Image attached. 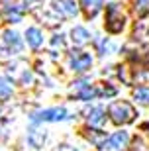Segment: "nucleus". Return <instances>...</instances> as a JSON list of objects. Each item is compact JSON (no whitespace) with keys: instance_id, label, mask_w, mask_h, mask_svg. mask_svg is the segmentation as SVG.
Segmentation results:
<instances>
[{"instance_id":"nucleus-1","label":"nucleus","mask_w":149,"mask_h":151,"mask_svg":"<svg viewBox=\"0 0 149 151\" xmlns=\"http://www.w3.org/2000/svg\"><path fill=\"white\" fill-rule=\"evenodd\" d=\"M108 116L114 124H130L135 118V108L130 102H114L108 108Z\"/></svg>"},{"instance_id":"nucleus-2","label":"nucleus","mask_w":149,"mask_h":151,"mask_svg":"<svg viewBox=\"0 0 149 151\" xmlns=\"http://www.w3.org/2000/svg\"><path fill=\"white\" fill-rule=\"evenodd\" d=\"M126 26V16L118 4H110L106 8V29L110 34H120Z\"/></svg>"},{"instance_id":"nucleus-3","label":"nucleus","mask_w":149,"mask_h":151,"mask_svg":"<svg viewBox=\"0 0 149 151\" xmlns=\"http://www.w3.org/2000/svg\"><path fill=\"white\" fill-rule=\"evenodd\" d=\"M67 110L65 108H49V110H41V112L33 114L32 116V122L37 124V122H59V120H67Z\"/></svg>"},{"instance_id":"nucleus-4","label":"nucleus","mask_w":149,"mask_h":151,"mask_svg":"<svg viewBox=\"0 0 149 151\" xmlns=\"http://www.w3.org/2000/svg\"><path fill=\"white\" fill-rule=\"evenodd\" d=\"M69 63H71V69H75L77 73H83L86 69L92 65V57L89 53H84V51H73L71 57H69Z\"/></svg>"},{"instance_id":"nucleus-5","label":"nucleus","mask_w":149,"mask_h":151,"mask_svg":"<svg viewBox=\"0 0 149 151\" xmlns=\"http://www.w3.org/2000/svg\"><path fill=\"white\" fill-rule=\"evenodd\" d=\"M53 10L63 18H75L78 8L75 4V0H53Z\"/></svg>"},{"instance_id":"nucleus-6","label":"nucleus","mask_w":149,"mask_h":151,"mask_svg":"<svg viewBox=\"0 0 149 151\" xmlns=\"http://www.w3.org/2000/svg\"><path fill=\"white\" fill-rule=\"evenodd\" d=\"M127 132H116L114 135H110L108 139L104 141V149H108V151H122L124 147L127 145Z\"/></svg>"},{"instance_id":"nucleus-7","label":"nucleus","mask_w":149,"mask_h":151,"mask_svg":"<svg viewBox=\"0 0 149 151\" xmlns=\"http://www.w3.org/2000/svg\"><path fill=\"white\" fill-rule=\"evenodd\" d=\"M73 94L77 96V98H81V100H92L98 92H96L90 84H86L84 81H78V83H75V86H73Z\"/></svg>"},{"instance_id":"nucleus-8","label":"nucleus","mask_w":149,"mask_h":151,"mask_svg":"<svg viewBox=\"0 0 149 151\" xmlns=\"http://www.w3.org/2000/svg\"><path fill=\"white\" fill-rule=\"evenodd\" d=\"M104 6V0H81V8L84 10V14L89 18L96 16Z\"/></svg>"},{"instance_id":"nucleus-9","label":"nucleus","mask_w":149,"mask_h":151,"mask_svg":"<svg viewBox=\"0 0 149 151\" xmlns=\"http://www.w3.org/2000/svg\"><path fill=\"white\" fill-rule=\"evenodd\" d=\"M4 43L6 47H8V51H14V53H18V51L22 49V41H20V35L16 34V32H4Z\"/></svg>"},{"instance_id":"nucleus-10","label":"nucleus","mask_w":149,"mask_h":151,"mask_svg":"<svg viewBox=\"0 0 149 151\" xmlns=\"http://www.w3.org/2000/svg\"><path fill=\"white\" fill-rule=\"evenodd\" d=\"M71 39H73V43H75V45H84L90 39V34L84 28L77 26V28H73V32H71Z\"/></svg>"},{"instance_id":"nucleus-11","label":"nucleus","mask_w":149,"mask_h":151,"mask_svg":"<svg viewBox=\"0 0 149 151\" xmlns=\"http://www.w3.org/2000/svg\"><path fill=\"white\" fill-rule=\"evenodd\" d=\"M26 39H28L30 47H33V49H37L39 45L43 43V35H41V32H39L37 28H30L28 32H26Z\"/></svg>"},{"instance_id":"nucleus-12","label":"nucleus","mask_w":149,"mask_h":151,"mask_svg":"<svg viewBox=\"0 0 149 151\" xmlns=\"http://www.w3.org/2000/svg\"><path fill=\"white\" fill-rule=\"evenodd\" d=\"M104 120H106V116H104V110L102 108H92L89 112V124L90 126H102Z\"/></svg>"},{"instance_id":"nucleus-13","label":"nucleus","mask_w":149,"mask_h":151,"mask_svg":"<svg viewBox=\"0 0 149 151\" xmlns=\"http://www.w3.org/2000/svg\"><path fill=\"white\" fill-rule=\"evenodd\" d=\"M28 141H30V145L35 147V149H39V147L43 145V141H45V134L43 132H39V129H32L28 135Z\"/></svg>"},{"instance_id":"nucleus-14","label":"nucleus","mask_w":149,"mask_h":151,"mask_svg":"<svg viewBox=\"0 0 149 151\" xmlns=\"http://www.w3.org/2000/svg\"><path fill=\"white\" fill-rule=\"evenodd\" d=\"M86 137H89L96 147H102V145H104V141H106V134H104V132H98V129H89Z\"/></svg>"},{"instance_id":"nucleus-15","label":"nucleus","mask_w":149,"mask_h":151,"mask_svg":"<svg viewBox=\"0 0 149 151\" xmlns=\"http://www.w3.org/2000/svg\"><path fill=\"white\" fill-rule=\"evenodd\" d=\"M133 98L139 104H149V86H137L133 90Z\"/></svg>"},{"instance_id":"nucleus-16","label":"nucleus","mask_w":149,"mask_h":151,"mask_svg":"<svg viewBox=\"0 0 149 151\" xmlns=\"http://www.w3.org/2000/svg\"><path fill=\"white\" fill-rule=\"evenodd\" d=\"M133 12L137 16H147L149 14V0H135L133 2Z\"/></svg>"},{"instance_id":"nucleus-17","label":"nucleus","mask_w":149,"mask_h":151,"mask_svg":"<svg viewBox=\"0 0 149 151\" xmlns=\"http://www.w3.org/2000/svg\"><path fill=\"white\" fill-rule=\"evenodd\" d=\"M10 94H12V83L0 77V98L4 100V98H8Z\"/></svg>"},{"instance_id":"nucleus-18","label":"nucleus","mask_w":149,"mask_h":151,"mask_svg":"<svg viewBox=\"0 0 149 151\" xmlns=\"http://www.w3.org/2000/svg\"><path fill=\"white\" fill-rule=\"evenodd\" d=\"M132 151H145L143 141H141V139H135V141H133V147H132Z\"/></svg>"},{"instance_id":"nucleus-19","label":"nucleus","mask_w":149,"mask_h":151,"mask_svg":"<svg viewBox=\"0 0 149 151\" xmlns=\"http://www.w3.org/2000/svg\"><path fill=\"white\" fill-rule=\"evenodd\" d=\"M59 151H73V149H69L67 145H63V147H59Z\"/></svg>"}]
</instances>
